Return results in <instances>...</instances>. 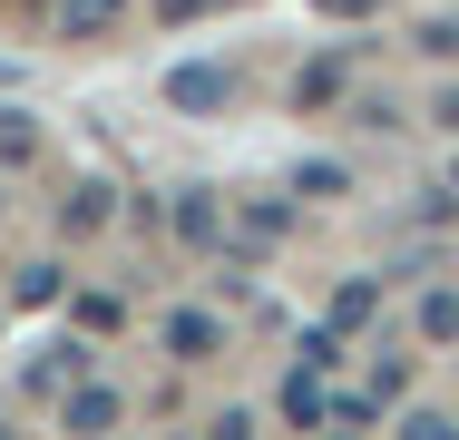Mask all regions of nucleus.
<instances>
[{
	"label": "nucleus",
	"mask_w": 459,
	"mask_h": 440,
	"mask_svg": "<svg viewBox=\"0 0 459 440\" xmlns=\"http://www.w3.org/2000/svg\"><path fill=\"white\" fill-rule=\"evenodd\" d=\"M117 225V186H69V206H59V235H108Z\"/></svg>",
	"instance_id": "obj_1"
},
{
	"label": "nucleus",
	"mask_w": 459,
	"mask_h": 440,
	"mask_svg": "<svg viewBox=\"0 0 459 440\" xmlns=\"http://www.w3.org/2000/svg\"><path fill=\"white\" fill-rule=\"evenodd\" d=\"M59 421H69V431H117V421H127V401H117L108 382H79V392L59 401Z\"/></svg>",
	"instance_id": "obj_2"
},
{
	"label": "nucleus",
	"mask_w": 459,
	"mask_h": 440,
	"mask_svg": "<svg viewBox=\"0 0 459 440\" xmlns=\"http://www.w3.org/2000/svg\"><path fill=\"white\" fill-rule=\"evenodd\" d=\"M167 343H177L186 362H205V352L225 343V323H215V313H195V304H177V313H167Z\"/></svg>",
	"instance_id": "obj_3"
},
{
	"label": "nucleus",
	"mask_w": 459,
	"mask_h": 440,
	"mask_svg": "<svg viewBox=\"0 0 459 440\" xmlns=\"http://www.w3.org/2000/svg\"><path fill=\"white\" fill-rule=\"evenodd\" d=\"M177 235H186V245H215V235H225V216H215L205 186H186V196H177Z\"/></svg>",
	"instance_id": "obj_4"
},
{
	"label": "nucleus",
	"mask_w": 459,
	"mask_h": 440,
	"mask_svg": "<svg viewBox=\"0 0 459 440\" xmlns=\"http://www.w3.org/2000/svg\"><path fill=\"white\" fill-rule=\"evenodd\" d=\"M225 69H177V79H167V98H177V108H225Z\"/></svg>",
	"instance_id": "obj_5"
},
{
	"label": "nucleus",
	"mask_w": 459,
	"mask_h": 440,
	"mask_svg": "<svg viewBox=\"0 0 459 440\" xmlns=\"http://www.w3.org/2000/svg\"><path fill=\"white\" fill-rule=\"evenodd\" d=\"M117 20V0H59V40H98Z\"/></svg>",
	"instance_id": "obj_6"
},
{
	"label": "nucleus",
	"mask_w": 459,
	"mask_h": 440,
	"mask_svg": "<svg viewBox=\"0 0 459 440\" xmlns=\"http://www.w3.org/2000/svg\"><path fill=\"white\" fill-rule=\"evenodd\" d=\"M342 98V59H313L303 79H293V108H333Z\"/></svg>",
	"instance_id": "obj_7"
},
{
	"label": "nucleus",
	"mask_w": 459,
	"mask_h": 440,
	"mask_svg": "<svg viewBox=\"0 0 459 440\" xmlns=\"http://www.w3.org/2000/svg\"><path fill=\"white\" fill-rule=\"evenodd\" d=\"M10 304H59V264H30V274L10 284Z\"/></svg>",
	"instance_id": "obj_8"
},
{
	"label": "nucleus",
	"mask_w": 459,
	"mask_h": 440,
	"mask_svg": "<svg viewBox=\"0 0 459 440\" xmlns=\"http://www.w3.org/2000/svg\"><path fill=\"white\" fill-rule=\"evenodd\" d=\"M69 313H79V333H117V294H79Z\"/></svg>",
	"instance_id": "obj_9"
},
{
	"label": "nucleus",
	"mask_w": 459,
	"mask_h": 440,
	"mask_svg": "<svg viewBox=\"0 0 459 440\" xmlns=\"http://www.w3.org/2000/svg\"><path fill=\"white\" fill-rule=\"evenodd\" d=\"M420 333H459V294H430L420 304Z\"/></svg>",
	"instance_id": "obj_10"
},
{
	"label": "nucleus",
	"mask_w": 459,
	"mask_h": 440,
	"mask_svg": "<svg viewBox=\"0 0 459 440\" xmlns=\"http://www.w3.org/2000/svg\"><path fill=\"white\" fill-rule=\"evenodd\" d=\"M205 10H215V0H157V20H167V30H177V20H205Z\"/></svg>",
	"instance_id": "obj_11"
},
{
	"label": "nucleus",
	"mask_w": 459,
	"mask_h": 440,
	"mask_svg": "<svg viewBox=\"0 0 459 440\" xmlns=\"http://www.w3.org/2000/svg\"><path fill=\"white\" fill-rule=\"evenodd\" d=\"M313 10H371V0H313Z\"/></svg>",
	"instance_id": "obj_12"
}]
</instances>
